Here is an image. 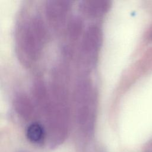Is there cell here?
<instances>
[{
	"instance_id": "cell-1",
	"label": "cell",
	"mask_w": 152,
	"mask_h": 152,
	"mask_svg": "<svg viewBox=\"0 0 152 152\" xmlns=\"http://www.w3.org/2000/svg\"><path fill=\"white\" fill-rule=\"evenodd\" d=\"M47 38L46 27L37 17L30 19L19 28L17 48L20 60L26 65H31L40 57Z\"/></svg>"
},
{
	"instance_id": "cell-2",
	"label": "cell",
	"mask_w": 152,
	"mask_h": 152,
	"mask_svg": "<svg viewBox=\"0 0 152 152\" xmlns=\"http://www.w3.org/2000/svg\"><path fill=\"white\" fill-rule=\"evenodd\" d=\"M101 42L100 29L96 26L90 27L83 36L78 56L80 67L86 72L90 71L93 68Z\"/></svg>"
},
{
	"instance_id": "cell-3",
	"label": "cell",
	"mask_w": 152,
	"mask_h": 152,
	"mask_svg": "<svg viewBox=\"0 0 152 152\" xmlns=\"http://www.w3.org/2000/svg\"><path fill=\"white\" fill-rule=\"evenodd\" d=\"M71 8L66 1H50L46 5V15L49 24L55 31L59 30L64 25Z\"/></svg>"
},
{
	"instance_id": "cell-4",
	"label": "cell",
	"mask_w": 152,
	"mask_h": 152,
	"mask_svg": "<svg viewBox=\"0 0 152 152\" xmlns=\"http://www.w3.org/2000/svg\"><path fill=\"white\" fill-rule=\"evenodd\" d=\"M109 1H86L81 5L82 10L92 17H99L105 14L110 8Z\"/></svg>"
},
{
	"instance_id": "cell-5",
	"label": "cell",
	"mask_w": 152,
	"mask_h": 152,
	"mask_svg": "<svg viewBox=\"0 0 152 152\" xmlns=\"http://www.w3.org/2000/svg\"><path fill=\"white\" fill-rule=\"evenodd\" d=\"M14 108L22 116H30L34 112V106L30 99L24 94H18L14 99Z\"/></svg>"
},
{
	"instance_id": "cell-6",
	"label": "cell",
	"mask_w": 152,
	"mask_h": 152,
	"mask_svg": "<svg viewBox=\"0 0 152 152\" xmlns=\"http://www.w3.org/2000/svg\"><path fill=\"white\" fill-rule=\"evenodd\" d=\"M45 135L43 126L38 122L30 124L26 130V136L28 140L33 143H39L42 141Z\"/></svg>"
},
{
	"instance_id": "cell-7",
	"label": "cell",
	"mask_w": 152,
	"mask_h": 152,
	"mask_svg": "<svg viewBox=\"0 0 152 152\" xmlns=\"http://www.w3.org/2000/svg\"><path fill=\"white\" fill-rule=\"evenodd\" d=\"M82 22L79 18H75L70 21L66 32V37L69 42V43H74L79 38L82 32Z\"/></svg>"
},
{
	"instance_id": "cell-8",
	"label": "cell",
	"mask_w": 152,
	"mask_h": 152,
	"mask_svg": "<svg viewBox=\"0 0 152 152\" xmlns=\"http://www.w3.org/2000/svg\"><path fill=\"white\" fill-rule=\"evenodd\" d=\"M20 152H23V151H20Z\"/></svg>"
}]
</instances>
